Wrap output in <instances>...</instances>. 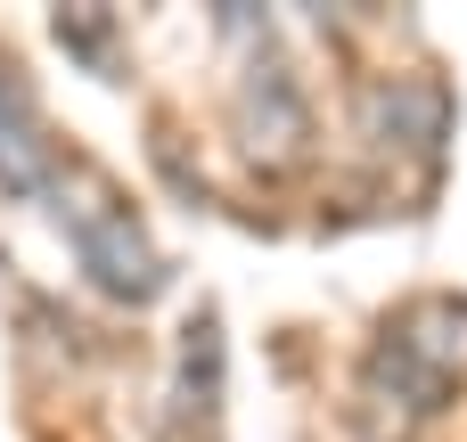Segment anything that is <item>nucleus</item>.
Instances as JSON below:
<instances>
[{"mask_svg":"<svg viewBox=\"0 0 467 442\" xmlns=\"http://www.w3.org/2000/svg\"><path fill=\"white\" fill-rule=\"evenodd\" d=\"M74 148H66V131L49 123V107H41V90H33V74H25V57L16 49H0V197L8 205H57V189L74 180Z\"/></svg>","mask_w":467,"mask_h":442,"instance_id":"nucleus-4","label":"nucleus"},{"mask_svg":"<svg viewBox=\"0 0 467 442\" xmlns=\"http://www.w3.org/2000/svg\"><path fill=\"white\" fill-rule=\"evenodd\" d=\"M148 172H156V189H164L181 213H213V205H222V189H213V172H205V148H197V131H189L172 107L148 115Z\"/></svg>","mask_w":467,"mask_h":442,"instance_id":"nucleus-7","label":"nucleus"},{"mask_svg":"<svg viewBox=\"0 0 467 442\" xmlns=\"http://www.w3.org/2000/svg\"><path fill=\"white\" fill-rule=\"evenodd\" d=\"M378 328L394 344H410L427 369H443V377L467 385V295L460 287H410V295H394L378 312Z\"/></svg>","mask_w":467,"mask_h":442,"instance_id":"nucleus-6","label":"nucleus"},{"mask_svg":"<svg viewBox=\"0 0 467 442\" xmlns=\"http://www.w3.org/2000/svg\"><path fill=\"white\" fill-rule=\"evenodd\" d=\"M345 131H353L361 172H378L394 189L419 180V197H435L451 139H460V98L435 57H378L345 82Z\"/></svg>","mask_w":467,"mask_h":442,"instance_id":"nucleus-1","label":"nucleus"},{"mask_svg":"<svg viewBox=\"0 0 467 442\" xmlns=\"http://www.w3.org/2000/svg\"><path fill=\"white\" fill-rule=\"evenodd\" d=\"M49 41L90 74V82H131V25L115 8H49Z\"/></svg>","mask_w":467,"mask_h":442,"instance_id":"nucleus-8","label":"nucleus"},{"mask_svg":"<svg viewBox=\"0 0 467 442\" xmlns=\"http://www.w3.org/2000/svg\"><path fill=\"white\" fill-rule=\"evenodd\" d=\"M222 418H230V328H222V303H197L172 328L164 427H172V442H213Z\"/></svg>","mask_w":467,"mask_h":442,"instance_id":"nucleus-5","label":"nucleus"},{"mask_svg":"<svg viewBox=\"0 0 467 442\" xmlns=\"http://www.w3.org/2000/svg\"><path fill=\"white\" fill-rule=\"evenodd\" d=\"M222 139L263 172V180H287L320 156V90L304 74V57L271 33L254 49L230 57V82H222Z\"/></svg>","mask_w":467,"mask_h":442,"instance_id":"nucleus-3","label":"nucleus"},{"mask_svg":"<svg viewBox=\"0 0 467 442\" xmlns=\"http://www.w3.org/2000/svg\"><path fill=\"white\" fill-rule=\"evenodd\" d=\"M49 221H57V238H66V254H74V279H82L99 303L148 312V303H164V295L181 287V262L156 246L148 213L131 205V189H123L115 172L74 164V180L57 189Z\"/></svg>","mask_w":467,"mask_h":442,"instance_id":"nucleus-2","label":"nucleus"}]
</instances>
